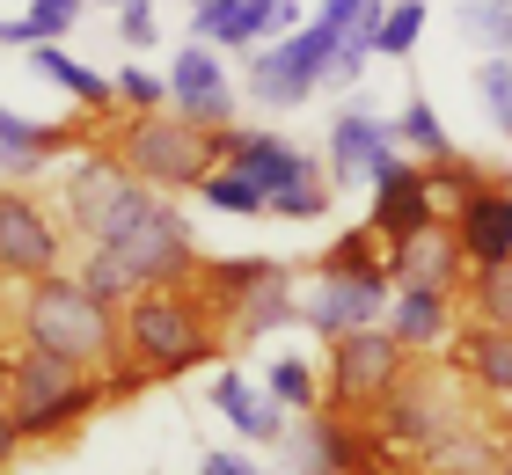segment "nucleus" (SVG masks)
Instances as JSON below:
<instances>
[{
	"label": "nucleus",
	"instance_id": "obj_1",
	"mask_svg": "<svg viewBox=\"0 0 512 475\" xmlns=\"http://www.w3.org/2000/svg\"><path fill=\"white\" fill-rule=\"evenodd\" d=\"M0 395H8V417L22 432V454H52V446H74L88 432V417H103V380L81 359H52L37 344L0 351Z\"/></svg>",
	"mask_w": 512,
	"mask_h": 475
},
{
	"label": "nucleus",
	"instance_id": "obj_2",
	"mask_svg": "<svg viewBox=\"0 0 512 475\" xmlns=\"http://www.w3.org/2000/svg\"><path fill=\"white\" fill-rule=\"evenodd\" d=\"M118 351L139 359L154 380H183L205 359H227V329L220 315L198 300V285H147L139 300L118 307Z\"/></svg>",
	"mask_w": 512,
	"mask_h": 475
},
{
	"label": "nucleus",
	"instance_id": "obj_3",
	"mask_svg": "<svg viewBox=\"0 0 512 475\" xmlns=\"http://www.w3.org/2000/svg\"><path fill=\"white\" fill-rule=\"evenodd\" d=\"M103 147L147 190H161V198H183V190H198L220 169V132L191 125V117H176V110H110Z\"/></svg>",
	"mask_w": 512,
	"mask_h": 475
},
{
	"label": "nucleus",
	"instance_id": "obj_4",
	"mask_svg": "<svg viewBox=\"0 0 512 475\" xmlns=\"http://www.w3.org/2000/svg\"><path fill=\"white\" fill-rule=\"evenodd\" d=\"M8 337H15V344H37V351H52V359L103 366L110 351H118V307H103L74 271H52V278L15 285Z\"/></svg>",
	"mask_w": 512,
	"mask_h": 475
},
{
	"label": "nucleus",
	"instance_id": "obj_5",
	"mask_svg": "<svg viewBox=\"0 0 512 475\" xmlns=\"http://www.w3.org/2000/svg\"><path fill=\"white\" fill-rule=\"evenodd\" d=\"M469 417H483V402L469 395V380L447 366V351H439V359H410L403 380H395L374 410H366L374 439L388 446V454H403V461H417L425 446H439L447 432H461Z\"/></svg>",
	"mask_w": 512,
	"mask_h": 475
},
{
	"label": "nucleus",
	"instance_id": "obj_6",
	"mask_svg": "<svg viewBox=\"0 0 512 475\" xmlns=\"http://www.w3.org/2000/svg\"><path fill=\"white\" fill-rule=\"evenodd\" d=\"M286 468L293 475H403L410 461L388 454L374 439V424L366 417H337V410H308L286 424Z\"/></svg>",
	"mask_w": 512,
	"mask_h": 475
},
{
	"label": "nucleus",
	"instance_id": "obj_7",
	"mask_svg": "<svg viewBox=\"0 0 512 475\" xmlns=\"http://www.w3.org/2000/svg\"><path fill=\"white\" fill-rule=\"evenodd\" d=\"M410 366V351L388 337V329H344V337L322 344V410H337V417H366L374 402L403 380Z\"/></svg>",
	"mask_w": 512,
	"mask_h": 475
},
{
	"label": "nucleus",
	"instance_id": "obj_8",
	"mask_svg": "<svg viewBox=\"0 0 512 475\" xmlns=\"http://www.w3.org/2000/svg\"><path fill=\"white\" fill-rule=\"evenodd\" d=\"M330 59H337V30H330V22H300V30L256 44L249 66H242L249 103H264V110H300L322 81H330Z\"/></svg>",
	"mask_w": 512,
	"mask_h": 475
},
{
	"label": "nucleus",
	"instance_id": "obj_9",
	"mask_svg": "<svg viewBox=\"0 0 512 475\" xmlns=\"http://www.w3.org/2000/svg\"><path fill=\"white\" fill-rule=\"evenodd\" d=\"M132 190H139V176H132L125 161L103 147V139H88V147H74V154H66L52 205H59L66 234H81V242H103V234H110V220H118V212L132 205Z\"/></svg>",
	"mask_w": 512,
	"mask_h": 475
},
{
	"label": "nucleus",
	"instance_id": "obj_10",
	"mask_svg": "<svg viewBox=\"0 0 512 475\" xmlns=\"http://www.w3.org/2000/svg\"><path fill=\"white\" fill-rule=\"evenodd\" d=\"M66 242L74 234L52 198H37L30 183H0V271H8V285L66 271Z\"/></svg>",
	"mask_w": 512,
	"mask_h": 475
},
{
	"label": "nucleus",
	"instance_id": "obj_11",
	"mask_svg": "<svg viewBox=\"0 0 512 475\" xmlns=\"http://www.w3.org/2000/svg\"><path fill=\"white\" fill-rule=\"evenodd\" d=\"M191 8V44L213 52H256V44L300 30V0H183Z\"/></svg>",
	"mask_w": 512,
	"mask_h": 475
},
{
	"label": "nucleus",
	"instance_id": "obj_12",
	"mask_svg": "<svg viewBox=\"0 0 512 475\" xmlns=\"http://www.w3.org/2000/svg\"><path fill=\"white\" fill-rule=\"evenodd\" d=\"M103 139V117H74V125H44L0 103V183H37L52 161H66L74 147Z\"/></svg>",
	"mask_w": 512,
	"mask_h": 475
},
{
	"label": "nucleus",
	"instance_id": "obj_13",
	"mask_svg": "<svg viewBox=\"0 0 512 475\" xmlns=\"http://www.w3.org/2000/svg\"><path fill=\"white\" fill-rule=\"evenodd\" d=\"M366 198H374V212H366V227L381 234V242H410V234H425L432 220H447L432 198V176H425V161H410V154H395L381 161V176L366 183Z\"/></svg>",
	"mask_w": 512,
	"mask_h": 475
},
{
	"label": "nucleus",
	"instance_id": "obj_14",
	"mask_svg": "<svg viewBox=\"0 0 512 475\" xmlns=\"http://www.w3.org/2000/svg\"><path fill=\"white\" fill-rule=\"evenodd\" d=\"M403 147H395V125L374 110H337L330 117V139H322V176H330V190H366L381 176V161H395Z\"/></svg>",
	"mask_w": 512,
	"mask_h": 475
},
{
	"label": "nucleus",
	"instance_id": "obj_15",
	"mask_svg": "<svg viewBox=\"0 0 512 475\" xmlns=\"http://www.w3.org/2000/svg\"><path fill=\"white\" fill-rule=\"evenodd\" d=\"M220 161H235V169H242L256 190H264V205H271L286 183L315 176V154L293 147V139L271 132V125H220Z\"/></svg>",
	"mask_w": 512,
	"mask_h": 475
},
{
	"label": "nucleus",
	"instance_id": "obj_16",
	"mask_svg": "<svg viewBox=\"0 0 512 475\" xmlns=\"http://www.w3.org/2000/svg\"><path fill=\"white\" fill-rule=\"evenodd\" d=\"M169 110L191 117V125H235V81H227V59L213 44H183L169 59Z\"/></svg>",
	"mask_w": 512,
	"mask_h": 475
},
{
	"label": "nucleus",
	"instance_id": "obj_17",
	"mask_svg": "<svg viewBox=\"0 0 512 475\" xmlns=\"http://www.w3.org/2000/svg\"><path fill=\"white\" fill-rule=\"evenodd\" d=\"M381 329L410 351V359H439V351L454 344V329H461V293H425V285H395Z\"/></svg>",
	"mask_w": 512,
	"mask_h": 475
},
{
	"label": "nucleus",
	"instance_id": "obj_18",
	"mask_svg": "<svg viewBox=\"0 0 512 475\" xmlns=\"http://www.w3.org/2000/svg\"><path fill=\"white\" fill-rule=\"evenodd\" d=\"M447 366L469 380V395L483 410H512V329L491 322H461L447 344Z\"/></svg>",
	"mask_w": 512,
	"mask_h": 475
},
{
	"label": "nucleus",
	"instance_id": "obj_19",
	"mask_svg": "<svg viewBox=\"0 0 512 475\" xmlns=\"http://www.w3.org/2000/svg\"><path fill=\"white\" fill-rule=\"evenodd\" d=\"M395 285H366V278H315V293L300 300V329H315V344L344 337V329H374L388 315Z\"/></svg>",
	"mask_w": 512,
	"mask_h": 475
},
{
	"label": "nucleus",
	"instance_id": "obj_20",
	"mask_svg": "<svg viewBox=\"0 0 512 475\" xmlns=\"http://www.w3.org/2000/svg\"><path fill=\"white\" fill-rule=\"evenodd\" d=\"M447 227H454L461 256H469V271L512 256V176H491L483 190H469V198L447 212Z\"/></svg>",
	"mask_w": 512,
	"mask_h": 475
},
{
	"label": "nucleus",
	"instance_id": "obj_21",
	"mask_svg": "<svg viewBox=\"0 0 512 475\" xmlns=\"http://www.w3.org/2000/svg\"><path fill=\"white\" fill-rule=\"evenodd\" d=\"M388 278L395 285H425V293H461V285H469V256H461L447 220H432L425 234H410V242L388 249Z\"/></svg>",
	"mask_w": 512,
	"mask_h": 475
},
{
	"label": "nucleus",
	"instance_id": "obj_22",
	"mask_svg": "<svg viewBox=\"0 0 512 475\" xmlns=\"http://www.w3.org/2000/svg\"><path fill=\"white\" fill-rule=\"evenodd\" d=\"M213 410L235 424L249 446H278V439H286V424H293L286 402H278L264 380H249L242 366H220V373H213Z\"/></svg>",
	"mask_w": 512,
	"mask_h": 475
},
{
	"label": "nucleus",
	"instance_id": "obj_23",
	"mask_svg": "<svg viewBox=\"0 0 512 475\" xmlns=\"http://www.w3.org/2000/svg\"><path fill=\"white\" fill-rule=\"evenodd\" d=\"M300 322V293H293V271L278 264L256 293L227 315V351H242V344H264V337H278V329H293Z\"/></svg>",
	"mask_w": 512,
	"mask_h": 475
},
{
	"label": "nucleus",
	"instance_id": "obj_24",
	"mask_svg": "<svg viewBox=\"0 0 512 475\" xmlns=\"http://www.w3.org/2000/svg\"><path fill=\"white\" fill-rule=\"evenodd\" d=\"M278 264L271 256H198V271H191V285H198V300L213 307L220 315V329H227V315H235V307L256 293V285H264Z\"/></svg>",
	"mask_w": 512,
	"mask_h": 475
},
{
	"label": "nucleus",
	"instance_id": "obj_25",
	"mask_svg": "<svg viewBox=\"0 0 512 475\" xmlns=\"http://www.w3.org/2000/svg\"><path fill=\"white\" fill-rule=\"evenodd\" d=\"M30 66L44 81H52L59 95H74V103L88 110V117H110L118 110V95H110V81L96 74V66H81L74 52H66V44H30Z\"/></svg>",
	"mask_w": 512,
	"mask_h": 475
},
{
	"label": "nucleus",
	"instance_id": "obj_26",
	"mask_svg": "<svg viewBox=\"0 0 512 475\" xmlns=\"http://www.w3.org/2000/svg\"><path fill=\"white\" fill-rule=\"evenodd\" d=\"M315 278H366V285H395V278H388V242H381V234L366 227V220H359V227H344L337 242L315 256Z\"/></svg>",
	"mask_w": 512,
	"mask_h": 475
},
{
	"label": "nucleus",
	"instance_id": "obj_27",
	"mask_svg": "<svg viewBox=\"0 0 512 475\" xmlns=\"http://www.w3.org/2000/svg\"><path fill=\"white\" fill-rule=\"evenodd\" d=\"M461 322L512 329V256H498V264H476V271H469V285H461Z\"/></svg>",
	"mask_w": 512,
	"mask_h": 475
},
{
	"label": "nucleus",
	"instance_id": "obj_28",
	"mask_svg": "<svg viewBox=\"0 0 512 475\" xmlns=\"http://www.w3.org/2000/svg\"><path fill=\"white\" fill-rule=\"evenodd\" d=\"M388 125H395V147H403L410 161H439V154H454V139H447V117H439V110L425 103V95H410V103L395 110Z\"/></svg>",
	"mask_w": 512,
	"mask_h": 475
},
{
	"label": "nucleus",
	"instance_id": "obj_29",
	"mask_svg": "<svg viewBox=\"0 0 512 475\" xmlns=\"http://www.w3.org/2000/svg\"><path fill=\"white\" fill-rule=\"evenodd\" d=\"M198 205L227 212V220H264V212H271V205H264V190H256V183L235 169V161H220V169L198 183Z\"/></svg>",
	"mask_w": 512,
	"mask_h": 475
},
{
	"label": "nucleus",
	"instance_id": "obj_30",
	"mask_svg": "<svg viewBox=\"0 0 512 475\" xmlns=\"http://www.w3.org/2000/svg\"><path fill=\"white\" fill-rule=\"evenodd\" d=\"M425 176H432V198H439V212H454L469 190H483L491 176H505V169H491V161H476V154H439V161H425Z\"/></svg>",
	"mask_w": 512,
	"mask_h": 475
},
{
	"label": "nucleus",
	"instance_id": "obj_31",
	"mask_svg": "<svg viewBox=\"0 0 512 475\" xmlns=\"http://www.w3.org/2000/svg\"><path fill=\"white\" fill-rule=\"evenodd\" d=\"M264 388L286 402L293 417H308V410H322V359H271Z\"/></svg>",
	"mask_w": 512,
	"mask_h": 475
},
{
	"label": "nucleus",
	"instance_id": "obj_32",
	"mask_svg": "<svg viewBox=\"0 0 512 475\" xmlns=\"http://www.w3.org/2000/svg\"><path fill=\"white\" fill-rule=\"evenodd\" d=\"M425 0H388L381 8V59H410L417 37H425Z\"/></svg>",
	"mask_w": 512,
	"mask_h": 475
},
{
	"label": "nucleus",
	"instance_id": "obj_33",
	"mask_svg": "<svg viewBox=\"0 0 512 475\" xmlns=\"http://www.w3.org/2000/svg\"><path fill=\"white\" fill-rule=\"evenodd\" d=\"M110 95H118V110H169V74H154V66H118L110 74Z\"/></svg>",
	"mask_w": 512,
	"mask_h": 475
},
{
	"label": "nucleus",
	"instance_id": "obj_34",
	"mask_svg": "<svg viewBox=\"0 0 512 475\" xmlns=\"http://www.w3.org/2000/svg\"><path fill=\"white\" fill-rule=\"evenodd\" d=\"M330 198H337V190H330V176H300V183H286V190H278V198H271V220H322V212H330Z\"/></svg>",
	"mask_w": 512,
	"mask_h": 475
},
{
	"label": "nucleus",
	"instance_id": "obj_35",
	"mask_svg": "<svg viewBox=\"0 0 512 475\" xmlns=\"http://www.w3.org/2000/svg\"><path fill=\"white\" fill-rule=\"evenodd\" d=\"M96 380H103V410L110 402H132V395H147V388H161V380L139 366V359H125V351H110V359L96 366Z\"/></svg>",
	"mask_w": 512,
	"mask_h": 475
},
{
	"label": "nucleus",
	"instance_id": "obj_36",
	"mask_svg": "<svg viewBox=\"0 0 512 475\" xmlns=\"http://www.w3.org/2000/svg\"><path fill=\"white\" fill-rule=\"evenodd\" d=\"M476 103L491 110V117L512 110V59L505 52H483V66H476Z\"/></svg>",
	"mask_w": 512,
	"mask_h": 475
},
{
	"label": "nucleus",
	"instance_id": "obj_37",
	"mask_svg": "<svg viewBox=\"0 0 512 475\" xmlns=\"http://www.w3.org/2000/svg\"><path fill=\"white\" fill-rule=\"evenodd\" d=\"M461 30H469L483 52H505L512 59V8H461Z\"/></svg>",
	"mask_w": 512,
	"mask_h": 475
},
{
	"label": "nucleus",
	"instance_id": "obj_38",
	"mask_svg": "<svg viewBox=\"0 0 512 475\" xmlns=\"http://www.w3.org/2000/svg\"><path fill=\"white\" fill-rule=\"evenodd\" d=\"M81 8H88V0H30V8H22V15H30L37 44H59V37H66V30H74V22H81Z\"/></svg>",
	"mask_w": 512,
	"mask_h": 475
},
{
	"label": "nucleus",
	"instance_id": "obj_39",
	"mask_svg": "<svg viewBox=\"0 0 512 475\" xmlns=\"http://www.w3.org/2000/svg\"><path fill=\"white\" fill-rule=\"evenodd\" d=\"M154 37H161L154 0H125V8H118V44H125V52H154Z\"/></svg>",
	"mask_w": 512,
	"mask_h": 475
},
{
	"label": "nucleus",
	"instance_id": "obj_40",
	"mask_svg": "<svg viewBox=\"0 0 512 475\" xmlns=\"http://www.w3.org/2000/svg\"><path fill=\"white\" fill-rule=\"evenodd\" d=\"M381 8H388V0H322V8H315V22H330V30L344 37V30H359L366 15H381Z\"/></svg>",
	"mask_w": 512,
	"mask_h": 475
},
{
	"label": "nucleus",
	"instance_id": "obj_41",
	"mask_svg": "<svg viewBox=\"0 0 512 475\" xmlns=\"http://www.w3.org/2000/svg\"><path fill=\"white\" fill-rule=\"evenodd\" d=\"M198 475H264V468H256L249 454H235V446H220V454H205V461H198Z\"/></svg>",
	"mask_w": 512,
	"mask_h": 475
},
{
	"label": "nucleus",
	"instance_id": "obj_42",
	"mask_svg": "<svg viewBox=\"0 0 512 475\" xmlns=\"http://www.w3.org/2000/svg\"><path fill=\"white\" fill-rule=\"evenodd\" d=\"M22 454V432H15V417H8V395H0V468H8Z\"/></svg>",
	"mask_w": 512,
	"mask_h": 475
},
{
	"label": "nucleus",
	"instance_id": "obj_43",
	"mask_svg": "<svg viewBox=\"0 0 512 475\" xmlns=\"http://www.w3.org/2000/svg\"><path fill=\"white\" fill-rule=\"evenodd\" d=\"M0 44H15V52H30V44H37L30 15H8V22H0Z\"/></svg>",
	"mask_w": 512,
	"mask_h": 475
},
{
	"label": "nucleus",
	"instance_id": "obj_44",
	"mask_svg": "<svg viewBox=\"0 0 512 475\" xmlns=\"http://www.w3.org/2000/svg\"><path fill=\"white\" fill-rule=\"evenodd\" d=\"M498 475H512V417L498 424Z\"/></svg>",
	"mask_w": 512,
	"mask_h": 475
},
{
	"label": "nucleus",
	"instance_id": "obj_45",
	"mask_svg": "<svg viewBox=\"0 0 512 475\" xmlns=\"http://www.w3.org/2000/svg\"><path fill=\"white\" fill-rule=\"evenodd\" d=\"M454 8H512V0H454Z\"/></svg>",
	"mask_w": 512,
	"mask_h": 475
},
{
	"label": "nucleus",
	"instance_id": "obj_46",
	"mask_svg": "<svg viewBox=\"0 0 512 475\" xmlns=\"http://www.w3.org/2000/svg\"><path fill=\"white\" fill-rule=\"evenodd\" d=\"M88 8H125V0H88Z\"/></svg>",
	"mask_w": 512,
	"mask_h": 475
},
{
	"label": "nucleus",
	"instance_id": "obj_47",
	"mask_svg": "<svg viewBox=\"0 0 512 475\" xmlns=\"http://www.w3.org/2000/svg\"><path fill=\"white\" fill-rule=\"evenodd\" d=\"M0 307H8V271H0Z\"/></svg>",
	"mask_w": 512,
	"mask_h": 475
},
{
	"label": "nucleus",
	"instance_id": "obj_48",
	"mask_svg": "<svg viewBox=\"0 0 512 475\" xmlns=\"http://www.w3.org/2000/svg\"><path fill=\"white\" fill-rule=\"evenodd\" d=\"M498 125H505V132H512V110H505V117H498Z\"/></svg>",
	"mask_w": 512,
	"mask_h": 475
}]
</instances>
